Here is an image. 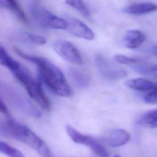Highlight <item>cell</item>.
<instances>
[{
    "mask_svg": "<svg viewBox=\"0 0 157 157\" xmlns=\"http://www.w3.org/2000/svg\"><path fill=\"white\" fill-rule=\"evenodd\" d=\"M144 101L148 104H157V87L144 96Z\"/></svg>",
    "mask_w": 157,
    "mask_h": 157,
    "instance_id": "22",
    "label": "cell"
},
{
    "mask_svg": "<svg viewBox=\"0 0 157 157\" xmlns=\"http://www.w3.org/2000/svg\"><path fill=\"white\" fill-rule=\"evenodd\" d=\"M4 51H6L5 48L3 47V46L0 44V54L2 53V52H4Z\"/></svg>",
    "mask_w": 157,
    "mask_h": 157,
    "instance_id": "25",
    "label": "cell"
},
{
    "mask_svg": "<svg viewBox=\"0 0 157 157\" xmlns=\"http://www.w3.org/2000/svg\"><path fill=\"white\" fill-rule=\"evenodd\" d=\"M137 72L144 74L150 75L157 78V64H153L150 66H138L136 67Z\"/></svg>",
    "mask_w": 157,
    "mask_h": 157,
    "instance_id": "20",
    "label": "cell"
},
{
    "mask_svg": "<svg viewBox=\"0 0 157 157\" xmlns=\"http://www.w3.org/2000/svg\"><path fill=\"white\" fill-rule=\"evenodd\" d=\"M10 99L13 104H15L17 107L25 111L31 115H33L35 117H39L40 112L39 111L34 107L30 102H29L23 96L19 94L17 92H10Z\"/></svg>",
    "mask_w": 157,
    "mask_h": 157,
    "instance_id": "9",
    "label": "cell"
},
{
    "mask_svg": "<svg viewBox=\"0 0 157 157\" xmlns=\"http://www.w3.org/2000/svg\"><path fill=\"white\" fill-rule=\"evenodd\" d=\"M13 73L24 86L29 96L44 110H50L51 104L42 89L40 82L34 78L21 66L17 70L13 72Z\"/></svg>",
    "mask_w": 157,
    "mask_h": 157,
    "instance_id": "3",
    "label": "cell"
},
{
    "mask_svg": "<svg viewBox=\"0 0 157 157\" xmlns=\"http://www.w3.org/2000/svg\"><path fill=\"white\" fill-rule=\"evenodd\" d=\"M84 145L88 146L98 156L109 157V153L104 147L92 136L88 135Z\"/></svg>",
    "mask_w": 157,
    "mask_h": 157,
    "instance_id": "15",
    "label": "cell"
},
{
    "mask_svg": "<svg viewBox=\"0 0 157 157\" xmlns=\"http://www.w3.org/2000/svg\"><path fill=\"white\" fill-rule=\"evenodd\" d=\"M28 10L34 23L44 28L66 29L67 21L51 12L48 11L41 4L36 2H29L28 5Z\"/></svg>",
    "mask_w": 157,
    "mask_h": 157,
    "instance_id": "4",
    "label": "cell"
},
{
    "mask_svg": "<svg viewBox=\"0 0 157 157\" xmlns=\"http://www.w3.org/2000/svg\"><path fill=\"white\" fill-rule=\"evenodd\" d=\"M113 60L118 63L128 64H135L139 61V59L127 56L126 55L117 54L113 56Z\"/></svg>",
    "mask_w": 157,
    "mask_h": 157,
    "instance_id": "21",
    "label": "cell"
},
{
    "mask_svg": "<svg viewBox=\"0 0 157 157\" xmlns=\"http://www.w3.org/2000/svg\"><path fill=\"white\" fill-rule=\"evenodd\" d=\"M145 35L137 29L129 30L123 38L124 45L129 48H136L140 46L145 40Z\"/></svg>",
    "mask_w": 157,
    "mask_h": 157,
    "instance_id": "10",
    "label": "cell"
},
{
    "mask_svg": "<svg viewBox=\"0 0 157 157\" xmlns=\"http://www.w3.org/2000/svg\"><path fill=\"white\" fill-rule=\"evenodd\" d=\"M53 48L64 60L75 64L82 63V58L79 51L71 42L63 39L57 40L53 43Z\"/></svg>",
    "mask_w": 157,
    "mask_h": 157,
    "instance_id": "6",
    "label": "cell"
},
{
    "mask_svg": "<svg viewBox=\"0 0 157 157\" xmlns=\"http://www.w3.org/2000/svg\"><path fill=\"white\" fill-rule=\"evenodd\" d=\"M157 10V5L152 2H140L127 6L123 9L124 13L142 15Z\"/></svg>",
    "mask_w": 157,
    "mask_h": 157,
    "instance_id": "11",
    "label": "cell"
},
{
    "mask_svg": "<svg viewBox=\"0 0 157 157\" xmlns=\"http://www.w3.org/2000/svg\"><path fill=\"white\" fill-rule=\"evenodd\" d=\"M114 157H121V156H118V155H116V156H115Z\"/></svg>",
    "mask_w": 157,
    "mask_h": 157,
    "instance_id": "26",
    "label": "cell"
},
{
    "mask_svg": "<svg viewBox=\"0 0 157 157\" xmlns=\"http://www.w3.org/2000/svg\"><path fill=\"white\" fill-rule=\"evenodd\" d=\"M1 134L22 142L43 157H50V149L44 141L29 128L12 119L5 120L1 129Z\"/></svg>",
    "mask_w": 157,
    "mask_h": 157,
    "instance_id": "2",
    "label": "cell"
},
{
    "mask_svg": "<svg viewBox=\"0 0 157 157\" xmlns=\"http://www.w3.org/2000/svg\"><path fill=\"white\" fill-rule=\"evenodd\" d=\"M131 139V134L122 129H111L103 136V140L110 147H118L127 144Z\"/></svg>",
    "mask_w": 157,
    "mask_h": 157,
    "instance_id": "8",
    "label": "cell"
},
{
    "mask_svg": "<svg viewBox=\"0 0 157 157\" xmlns=\"http://www.w3.org/2000/svg\"><path fill=\"white\" fill-rule=\"evenodd\" d=\"M152 50H153V53H154L156 56H157V45L155 46V47L153 48Z\"/></svg>",
    "mask_w": 157,
    "mask_h": 157,
    "instance_id": "24",
    "label": "cell"
},
{
    "mask_svg": "<svg viewBox=\"0 0 157 157\" xmlns=\"http://www.w3.org/2000/svg\"><path fill=\"white\" fill-rule=\"evenodd\" d=\"M140 123L151 128L157 129V109L146 112L141 118Z\"/></svg>",
    "mask_w": 157,
    "mask_h": 157,
    "instance_id": "16",
    "label": "cell"
},
{
    "mask_svg": "<svg viewBox=\"0 0 157 157\" xmlns=\"http://www.w3.org/2000/svg\"><path fill=\"white\" fill-rule=\"evenodd\" d=\"M0 6L9 9L21 21H27L26 14L21 7L15 1H0Z\"/></svg>",
    "mask_w": 157,
    "mask_h": 157,
    "instance_id": "13",
    "label": "cell"
},
{
    "mask_svg": "<svg viewBox=\"0 0 157 157\" xmlns=\"http://www.w3.org/2000/svg\"><path fill=\"white\" fill-rule=\"evenodd\" d=\"M0 152L9 157H24L22 153L18 149L1 140H0Z\"/></svg>",
    "mask_w": 157,
    "mask_h": 157,
    "instance_id": "17",
    "label": "cell"
},
{
    "mask_svg": "<svg viewBox=\"0 0 157 157\" xmlns=\"http://www.w3.org/2000/svg\"><path fill=\"white\" fill-rule=\"evenodd\" d=\"M126 85L132 90L141 91H151L157 87L156 83L141 78L129 80L126 81Z\"/></svg>",
    "mask_w": 157,
    "mask_h": 157,
    "instance_id": "12",
    "label": "cell"
},
{
    "mask_svg": "<svg viewBox=\"0 0 157 157\" xmlns=\"http://www.w3.org/2000/svg\"><path fill=\"white\" fill-rule=\"evenodd\" d=\"M70 77L74 83L80 88H84L90 85L89 77L84 73L74 68H71L69 71Z\"/></svg>",
    "mask_w": 157,
    "mask_h": 157,
    "instance_id": "14",
    "label": "cell"
},
{
    "mask_svg": "<svg viewBox=\"0 0 157 157\" xmlns=\"http://www.w3.org/2000/svg\"><path fill=\"white\" fill-rule=\"evenodd\" d=\"M66 3L72 8L75 9L83 16L85 17H89L90 16V12L89 10L83 1L77 0H68L66 1Z\"/></svg>",
    "mask_w": 157,
    "mask_h": 157,
    "instance_id": "18",
    "label": "cell"
},
{
    "mask_svg": "<svg viewBox=\"0 0 157 157\" xmlns=\"http://www.w3.org/2000/svg\"><path fill=\"white\" fill-rule=\"evenodd\" d=\"M14 50L19 56L33 63L37 67L41 80L52 92L64 97L71 95V90L67 81L54 64L45 58L25 53L17 47H14Z\"/></svg>",
    "mask_w": 157,
    "mask_h": 157,
    "instance_id": "1",
    "label": "cell"
},
{
    "mask_svg": "<svg viewBox=\"0 0 157 157\" xmlns=\"http://www.w3.org/2000/svg\"><path fill=\"white\" fill-rule=\"evenodd\" d=\"M66 20L67 21L66 29L72 35L89 40L94 38V34L93 31L82 21L75 18H68Z\"/></svg>",
    "mask_w": 157,
    "mask_h": 157,
    "instance_id": "7",
    "label": "cell"
},
{
    "mask_svg": "<svg viewBox=\"0 0 157 157\" xmlns=\"http://www.w3.org/2000/svg\"><path fill=\"white\" fill-rule=\"evenodd\" d=\"M22 34L26 40H28L31 43L39 45H42L46 43V39L43 36L28 32H24L22 33Z\"/></svg>",
    "mask_w": 157,
    "mask_h": 157,
    "instance_id": "19",
    "label": "cell"
},
{
    "mask_svg": "<svg viewBox=\"0 0 157 157\" xmlns=\"http://www.w3.org/2000/svg\"><path fill=\"white\" fill-rule=\"evenodd\" d=\"M96 66L99 74L108 80H117L126 77L128 72L114 65L108 58L101 54H97L94 57Z\"/></svg>",
    "mask_w": 157,
    "mask_h": 157,
    "instance_id": "5",
    "label": "cell"
},
{
    "mask_svg": "<svg viewBox=\"0 0 157 157\" xmlns=\"http://www.w3.org/2000/svg\"><path fill=\"white\" fill-rule=\"evenodd\" d=\"M0 112L6 115H7L9 113L8 109L6 106V105L4 104V103L3 102V101L1 100V98H0Z\"/></svg>",
    "mask_w": 157,
    "mask_h": 157,
    "instance_id": "23",
    "label": "cell"
}]
</instances>
